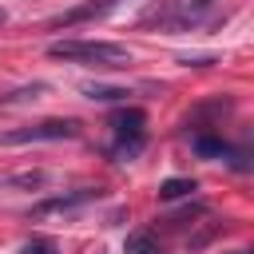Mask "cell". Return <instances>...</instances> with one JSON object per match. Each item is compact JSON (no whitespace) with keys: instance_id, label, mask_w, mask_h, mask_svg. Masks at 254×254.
<instances>
[{"instance_id":"obj_9","label":"cell","mask_w":254,"mask_h":254,"mask_svg":"<svg viewBox=\"0 0 254 254\" xmlns=\"http://www.w3.org/2000/svg\"><path fill=\"white\" fill-rule=\"evenodd\" d=\"M194 190V179H167L163 187H159V198H183V194H190Z\"/></svg>"},{"instance_id":"obj_14","label":"cell","mask_w":254,"mask_h":254,"mask_svg":"<svg viewBox=\"0 0 254 254\" xmlns=\"http://www.w3.org/2000/svg\"><path fill=\"white\" fill-rule=\"evenodd\" d=\"M234 254H250V250H234Z\"/></svg>"},{"instance_id":"obj_6","label":"cell","mask_w":254,"mask_h":254,"mask_svg":"<svg viewBox=\"0 0 254 254\" xmlns=\"http://www.w3.org/2000/svg\"><path fill=\"white\" fill-rule=\"evenodd\" d=\"M36 187H44V171H20L0 179V190H36Z\"/></svg>"},{"instance_id":"obj_7","label":"cell","mask_w":254,"mask_h":254,"mask_svg":"<svg viewBox=\"0 0 254 254\" xmlns=\"http://www.w3.org/2000/svg\"><path fill=\"white\" fill-rule=\"evenodd\" d=\"M44 91H48V83H28V87H16V91L0 95V103H4V107H12V103H28V99H40Z\"/></svg>"},{"instance_id":"obj_5","label":"cell","mask_w":254,"mask_h":254,"mask_svg":"<svg viewBox=\"0 0 254 254\" xmlns=\"http://www.w3.org/2000/svg\"><path fill=\"white\" fill-rule=\"evenodd\" d=\"M115 8H119V0H87V4H75V8H67L64 16H56V20H52V28H75V24L99 20V16L115 12Z\"/></svg>"},{"instance_id":"obj_2","label":"cell","mask_w":254,"mask_h":254,"mask_svg":"<svg viewBox=\"0 0 254 254\" xmlns=\"http://www.w3.org/2000/svg\"><path fill=\"white\" fill-rule=\"evenodd\" d=\"M111 135H115V155H127V159H135L139 151H143V143H147V111L143 107H123V111H115L111 115Z\"/></svg>"},{"instance_id":"obj_10","label":"cell","mask_w":254,"mask_h":254,"mask_svg":"<svg viewBox=\"0 0 254 254\" xmlns=\"http://www.w3.org/2000/svg\"><path fill=\"white\" fill-rule=\"evenodd\" d=\"M127 254H159V242L151 234H131L127 238Z\"/></svg>"},{"instance_id":"obj_13","label":"cell","mask_w":254,"mask_h":254,"mask_svg":"<svg viewBox=\"0 0 254 254\" xmlns=\"http://www.w3.org/2000/svg\"><path fill=\"white\" fill-rule=\"evenodd\" d=\"M4 20H8V12H4V8H0V24H4Z\"/></svg>"},{"instance_id":"obj_3","label":"cell","mask_w":254,"mask_h":254,"mask_svg":"<svg viewBox=\"0 0 254 254\" xmlns=\"http://www.w3.org/2000/svg\"><path fill=\"white\" fill-rule=\"evenodd\" d=\"M75 135H79V123L75 119H40L32 127L4 131L0 143L4 147H16V143H60V139H75Z\"/></svg>"},{"instance_id":"obj_8","label":"cell","mask_w":254,"mask_h":254,"mask_svg":"<svg viewBox=\"0 0 254 254\" xmlns=\"http://www.w3.org/2000/svg\"><path fill=\"white\" fill-rule=\"evenodd\" d=\"M83 95H87V99H99V103H115V99H123L127 91H123V87H107V83H87Z\"/></svg>"},{"instance_id":"obj_12","label":"cell","mask_w":254,"mask_h":254,"mask_svg":"<svg viewBox=\"0 0 254 254\" xmlns=\"http://www.w3.org/2000/svg\"><path fill=\"white\" fill-rule=\"evenodd\" d=\"M210 8H214V0H194V20H198L202 12H210Z\"/></svg>"},{"instance_id":"obj_11","label":"cell","mask_w":254,"mask_h":254,"mask_svg":"<svg viewBox=\"0 0 254 254\" xmlns=\"http://www.w3.org/2000/svg\"><path fill=\"white\" fill-rule=\"evenodd\" d=\"M20 254H56V238H32V242H24Z\"/></svg>"},{"instance_id":"obj_4","label":"cell","mask_w":254,"mask_h":254,"mask_svg":"<svg viewBox=\"0 0 254 254\" xmlns=\"http://www.w3.org/2000/svg\"><path fill=\"white\" fill-rule=\"evenodd\" d=\"M91 198H99V187H79V190H71V194H56V198H44V202H36V206H32V218L67 214V210H75V206H83V202H91Z\"/></svg>"},{"instance_id":"obj_1","label":"cell","mask_w":254,"mask_h":254,"mask_svg":"<svg viewBox=\"0 0 254 254\" xmlns=\"http://www.w3.org/2000/svg\"><path fill=\"white\" fill-rule=\"evenodd\" d=\"M52 60L64 64H83V67H127L131 52L119 44H103V40H56L48 48Z\"/></svg>"}]
</instances>
